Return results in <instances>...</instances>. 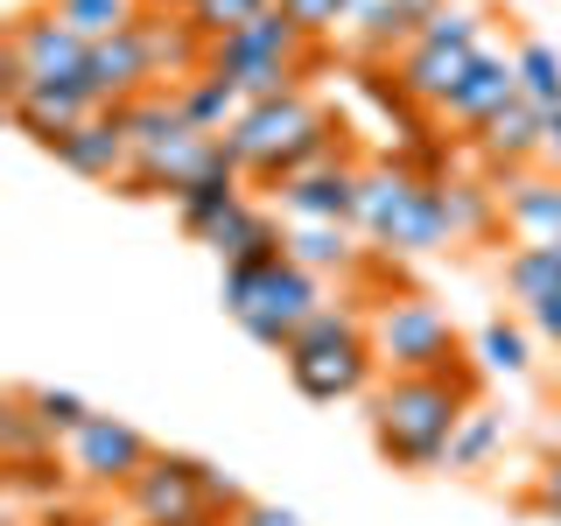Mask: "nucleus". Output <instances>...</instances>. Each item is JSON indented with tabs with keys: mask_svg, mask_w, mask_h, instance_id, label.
Instances as JSON below:
<instances>
[{
	"mask_svg": "<svg viewBox=\"0 0 561 526\" xmlns=\"http://www.w3.org/2000/svg\"><path fill=\"white\" fill-rule=\"evenodd\" d=\"M239 204H245V175L218 169V175H204V183H190L183 197H175V225H183L190 239H210V225H225Z\"/></svg>",
	"mask_w": 561,
	"mask_h": 526,
	"instance_id": "412c9836",
	"label": "nucleus"
},
{
	"mask_svg": "<svg viewBox=\"0 0 561 526\" xmlns=\"http://www.w3.org/2000/svg\"><path fill=\"white\" fill-rule=\"evenodd\" d=\"M148 464H154V443L119 414H92L78 435H70V470H78L84 484H119L127 491Z\"/></svg>",
	"mask_w": 561,
	"mask_h": 526,
	"instance_id": "1a4fd4ad",
	"label": "nucleus"
},
{
	"mask_svg": "<svg viewBox=\"0 0 561 526\" xmlns=\"http://www.w3.org/2000/svg\"><path fill=\"white\" fill-rule=\"evenodd\" d=\"M28 408L43 414L49 435H78L84 421H92V408H84L78 393H64V386H28Z\"/></svg>",
	"mask_w": 561,
	"mask_h": 526,
	"instance_id": "7c9ffc66",
	"label": "nucleus"
},
{
	"mask_svg": "<svg viewBox=\"0 0 561 526\" xmlns=\"http://www.w3.org/2000/svg\"><path fill=\"white\" fill-rule=\"evenodd\" d=\"M92 113H105V105L84 92V78H64V84H28L22 99H8V119L22 127L28 140H43V148H57V140L70 127H84Z\"/></svg>",
	"mask_w": 561,
	"mask_h": 526,
	"instance_id": "4468645a",
	"label": "nucleus"
},
{
	"mask_svg": "<svg viewBox=\"0 0 561 526\" xmlns=\"http://www.w3.org/2000/svg\"><path fill=\"white\" fill-rule=\"evenodd\" d=\"M84 57H92V43L70 35L49 8L43 14H22V22L8 28V43H0V99H22L28 84L84 78Z\"/></svg>",
	"mask_w": 561,
	"mask_h": 526,
	"instance_id": "0eeeda50",
	"label": "nucleus"
},
{
	"mask_svg": "<svg viewBox=\"0 0 561 526\" xmlns=\"http://www.w3.org/2000/svg\"><path fill=\"white\" fill-rule=\"evenodd\" d=\"M84 92L99 105H127L140 92H154V70H148V43H140V28L113 35V43H92V57H84Z\"/></svg>",
	"mask_w": 561,
	"mask_h": 526,
	"instance_id": "2eb2a0df",
	"label": "nucleus"
},
{
	"mask_svg": "<svg viewBox=\"0 0 561 526\" xmlns=\"http://www.w3.org/2000/svg\"><path fill=\"white\" fill-rule=\"evenodd\" d=\"M127 505H134L140 526H183L197 513H218V505H210V464L154 449V464L127 484Z\"/></svg>",
	"mask_w": 561,
	"mask_h": 526,
	"instance_id": "6e6552de",
	"label": "nucleus"
},
{
	"mask_svg": "<svg viewBox=\"0 0 561 526\" xmlns=\"http://www.w3.org/2000/svg\"><path fill=\"white\" fill-rule=\"evenodd\" d=\"M526 316H534V330H540L548 344H561V295H548V302H534Z\"/></svg>",
	"mask_w": 561,
	"mask_h": 526,
	"instance_id": "c9c22d12",
	"label": "nucleus"
},
{
	"mask_svg": "<svg viewBox=\"0 0 561 526\" xmlns=\"http://www.w3.org/2000/svg\"><path fill=\"white\" fill-rule=\"evenodd\" d=\"M499 443H505V421L491 414V408H470L463 428H456V443H449V470H484Z\"/></svg>",
	"mask_w": 561,
	"mask_h": 526,
	"instance_id": "bb28decb",
	"label": "nucleus"
},
{
	"mask_svg": "<svg viewBox=\"0 0 561 526\" xmlns=\"http://www.w3.org/2000/svg\"><path fill=\"white\" fill-rule=\"evenodd\" d=\"M49 14L84 35V43H113V35L140 28V14H148V0H49Z\"/></svg>",
	"mask_w": 561,
	"mask_h": 526,
	"instance_id": "5701e85b",
	"label": "nucleus"
},
{
	"mask_svg": "<svg viewBox=\"0 0 561 526\" xmlns=\"http://www.w3.org/2000/svg\"><path fill=\"white\" fill-rule=\"evenodd\" d=\"M148 8H162V14H190L197 0H148Z\"/></svg>",
	"mask_w": 561,
	"mask_h": 526,
	"instance_id": "4c0bfd02",
	"label": "nucleus"
},
{
	"mask_svg": "<svg viewBox=\"0 0 561 526\" xmlns=\"http://www.w3.org/2000/svg\"><path fill=\"white\" fill-rule=\"evenodd\" d=\"M513 64H519V99L540 105V113H554L561 105V49L554 43H519Z\"/></svg>",
	"mask_w": 561,
	"mask_h": 526,
	"instance_id": "a878e982",
	"label": "nucleus"
},
{
	"mask_svg": "<svg viewBox=\"0 0 561 526\" xmlns=\"http://www.w3.org/2000/svg\"><path fill=\"white\" fill-rule=\"evenodd\" d=\"M478 358H484V373H505V379H519L526 365H534V351H526V330H519V323L491 316V323L478 330Z\"/></svg>",
	"mask_w": 561,
	"mask_h": 526,
	"instance_id": "cd10ccee",
	"label": "nucleus"
},
{
	"mask_svg": "<svg viewBox=\"0 0 561 526\" xmlns=\"http://www.w3.org/2000/svg\"><path fill=\"white\" fill-rule=\"evenodd\" d=\"M373 351L386 373H449V365H463L456 323L428 295H386L373 316Z\"/></svg>",
	"mask_w": 561,
	"mask_h": 526,
	"instance_id": "39448f33",
	"label": "nucleus"
},
{
	"mask_svg": "<svg viewBox=\"0 0 561 526\" xmlns=\"http://www.w3.org/2000/svg\"><path fill=\"white\" fill-rule=\"evenodd\" d=\"M526 513H534V519H561V456L540 464V478L526 484Z\"/></svg>",
	"mask_w": 561,
	"mask_h": 526,
	"instance_id": "72a5a7b5",
	"label": "nucleus"
},
{
	"mask_svg": "<svg viewBox=\"0 0 561 526\" xmlns=\"http://www.w3.org/2000/svg\"><path fill=\"white\" fill-rule=\"evenodd\" d=\"M513 99H519V64H513V57H499V49H478V57H470V78L449 92L443 113L456 119V127L478 134L484 119H491V113H505Z\"/></svg>",
	"mask_w": 561,
	"mask_h": 526,
	"instance_id": "a211bd4d",
	"label": "nucleus"
},
{
	"mask_svg": "<svg viewBox=\"0 0 561 526\" xmlns=\"http://www.w3.org/2000/svg\"><path fill=\"white\" fill-rule=\"evenodd\" d=\"M274 0H197V8H190V22H197L210 43H225V35L232 28H245V22H260V14H267Z\"/></svg>",
	"mask_w": 561,
	"mask_h": 526,
	"instance_id": "c756f323",
	"label": "nucleus"
},
{
	"mask_svg": "<svg viewBox=\"0 0 561 526\" xmlns=\"http://www.w3.org/2000/svg\"><path fill=\"white\" fill-rule=\"evenodd\" d=\"M204 245L225 267H274V260H288V232H280L274 210H260V204H239L225 225H210Z\"/></svg>",
	"mask_w": 561,
	"mask_h": 526,
	"instance_id": "6ab92c4d",
	"label": "nucleus"
},
{
	"mask_svg": "<svg viewBox=\"0 0 561 526\" xmlns=\"http://www.w3.org/2000/svg\"><path fill=\"white\" fill-rule=\"evenodd\" d=\"M0 449H8V470L57 464V435L43 428V414L28 408V393H14L8 408H0Z\"/></svg>",
	"mask_w": 561,
	"mask_h": 526,
	"instance_id": "b1692460",
	"label": "nucleus"
},
{
	"mask_svg": "<svg viewBox=\"0 0 561 526\" xmlns=\"http://www.w3.org/2000/svg\"><path fill=\"white\" fill-rule=\"evenodd\" d=\"M540 134H548V113L526 105V99H513L505 113H491L478 127V155L499 175H526V169H540Z\"/></svg>",
	"mask_w": 561,
	"mask_h": 526,
	"instance_id": "f3484780",
	"label": "nucleus"
},
{
	"mask_svg": "<svg viewBox=\"0 0 561 526\" xmlns=\"http://www.w3.org/2000/svg\"><path fill=\"white\" fill-rule=\"evenodd\" d=\"M358 183L365 169L358 162H323V169H302L280 183V210H288L295 225H358Z\"/></svg>",
	"mask_w": 561,
	"mask_h": 526,
	"instance_id": "9d476101",
	"label": "nucleus"
},
{
	"mask_svg": "<svg viewBox=\"0 0 561 526\" xmlns=\"http://www.w3.org/2000/svg\"><path fill=\"white\" fill-rule=\"evenodd\" d=\"M57 162L70 169V175H84V183H127V169H134V140H127V127H119V113L105 105V113H92L84 127H70L57 148Z\"/></svg>",
	"mask_w": 561,
	"mask_h": 526,
	"instance_id": "f8f14e48",
	"label": "nucleus"
},
{
	"mask_svg": "<svg viewBox=\"0 0 561 526\" xmlns=\"http://www.w3.org/2000/svg\"><path fill=\"white\" fill-rule=\"evenodd\" d=\"M358 225H288V260L309 274H358L365 253H358Z\"/></svg>",
	"mask_w": 561,
	"mask_h": 526,
	"instance_id": "aec40b11",
	"label": "nucleus"
},
{
	"mask_svg": "<svg viewBox=\"0 0 561 526\" xmlns=\"http://www.w3.org/2000/svg\"><path fill=\"white\" fill-rule=\"evenodd\" d=\"M478 35H484L478 8H456V0H443V8L421 22V43H435V49H484Z\"/></svg>",
	"mask_w": 561,
	"mask_h": 526,
	"instance_id": "c85d7f7f",
	"label": "nucleus"
},
{
	"mask_svg": "<svg viewBox=\"0 0 561 526\" xmlns=\"http://www.w3.org/2000/svg\"><path fill=\"white\" fill-rule=\"evenodd\" d=\"M14 526H22V519H14Z\"/></svg>",
	"mask_w": 561,
	"mask_h": 526,
	"instance_id": "ea45409f",
	"label": "nucleus"
},
{
	"mask_svg": "<svg viewBox=\"0 0 561 526\" xmlns=\"http://www.w3.org/2000/svg\"><path fill=\"white\" fill-rule=\"evenodd\" d=\"M225 148H232L239 175H253V183H274V190H280L288 175L337 162V119H330L309 92L260 99V105H245V113H239V127L225 134Z\"/></svg>",
	"mask_w": 561,
	"mask_h": 526,
	"instance_id": "f03ea898",
	"label": "nucleus"
},
{
	"mask_svg": "<svg viewBox=\"0 0 561 526\" xmlns=\"http://www.w3.org/2000/svg\"><path fill=\"white\" fill-rule=\"evenodd\" d=\"M505 295L526 302V309L561 295V245H513V253H505Z\"/></svg>",
	"mask_w": 561,
	"mask_h": 526,
	"instance_id": "393cba45",
	"label": "nucleus"
},
{
	"mask_svg": "<svg viewBox=\"0 0 561 526\" xmlns=\"http://www.w3.org/2000/svg\"><path fill=\"white\" fill-rule=\"evenodd\" d=\"M140 43H148L154 92H169V84L183 92L190 78H204V70H210V35L190 22V14H175V22H169L162 8H148V14H140Z\"/></svg>",
	"mask_w": 561,
	"mask_h": 526,
	"instance_id": "9b49d317",
	"label": "nucleus"
},
{
	"mask_svg": "<svg viewBox=\"0 0 561 526\" xmlns=\"http://www.w3.org/2000/svg\"><path fill=\"white\" fill-rule=\"evenodd\" d=\"M175 113H183L197 134H218L225 140V134L239 127V113H245V92H239L232 78H210V70H204V78H190L183 92H175Z\"/></svg>",
	"mask_w": 561,
	"mask_h": 526,
	"instance_id": "4be33fe9",
	"label": "nucleus"
},
{
	"mask_svg": "<svg viewBox=\"0 0 561 526\" xmlns=\"http://www.w3.org/2000/svg\"><path fill=\"white\" fill-rule=\"evenodd\" d=\"M470 57H478V49H435V43L414 35V43L393 57V84L408 92V105H435V113H443L449 92L470 78Z\"/></svg>",
	"mask_w": 561,
	"mask_h": 526,
	"instance_id": "dca6fc26",
	"label": "nucleus"
},
{
	"mask_svg": "<svg viewBox=\"0 0 561 526\" xmlns=\"http://www.w3.org/2000/svg\"><path fill=\"white\" fill-rule=\"evenodd\" d=\"M280 8L302 22L309 43H316V35H330V28H344V0H280Z\"/></svg>",
	"mask_w": 561,
	"mask_h": 526,
	"instance_id": "473e14b6",
	"label": "nucleus"
},
{
	"mask_svg": "<svg viewBox=\"0 0 561 526\" xmlns=\"http://www.w3.org/2000/svg\"><path fill=\"white\" fill-rule=\"evenodd\" d=\"M225 526H309L302 513H288V505H267V499H245Z\"/></svg>",
	"mask_w": 561,
	"mask_h": 526,
	"instance_id": "f704fd0d",
	"label": "nucleus"
},
{
	"mask_svg": "<svg viewBox=\"0 0 561 526\" xmlns=\"http://www.w3.org/2000/svg\"><path fill=\"white\" fill-rule=\"evenodd\" d=\"M280 365H288L295 393L316 400V408H330V400H351V393H365V386H373V365H379L373 323H365L351 302H337V309L323 302V309H316L309 323L288 338Z\"/></svg>",
	"mask_w": 561,
	"mask_h": 526,
	"instance_id": "7ed1b4c3",
	"label": "nucleus"
},
{
	"mask_svg": "<svg viewBox=\"0 0 561 526\" xmlns=\"http://www.w3.org/2000/svg\"><path fill=\"white\" fill-rule=\"evenodd\" d=\"M218 169H239L232 148H225L218 134H197L190 119H175L169 134H154V140L134 148V169H127V183H119V197H183L190 183H204V175H218Z\"/></svg>",
	"mask_w": 561,
	"mask_h": 526,
	"instance_id": "423d86ee",
	"label": "nucleus"
},
{
	"mask_svg": "<svg viewBox=\"0 0 561 526\" xmlns=\"http://www.w3.org/2000/svg\"><path fill=\"white\" fill-rule=\"evenodd\" d=\"M49 526H92V519H78V513H49Z\"/></svg>",
	"mask_w": 561,
	"mask_h": 526,
	"instance_id": "58836bf2",
	"label": "nucleus"
},
{
	"mask_svg": "<svg viewBox=\"0 0 561 526\" xmlns=\"http://www.w3.org/2000/svg\"><path fill=\"white\" fill-rule=\"evenodd\" d=\"M540 169H554V175H561V105L548 113V134H540Z\"/></svg>",
	"mask_w": 561,
	"mask_h": 526,
	"instance_id": "e433bc0d",
	"label": "nucleus"
},
{
	"mask_svg": "<svg viewBox=\"0 0 561 526\" xmlns=\"http://www.w3.org/2000/svg\"><path fill=\"white\" fill-rule=\"evenodd\" d=\"M443 190H449V225H456V239H478V232H491V218H499L491 190H478V183H443Z\"/></svg>",
	"mask_w": 561,
	"mask_h": 526,
	"instance_id": "2f4dec72",
	"label": "nucleus"
},
{
	"mask_svg": "<svg viewBox=\"0 0 561 526\" xmlns=\"http://www.w3.org/2000/svg\"><path fill=\"white\" fill-rule=\"evenodd\" d=\"M316 309H323V274L295 267V260H274V267H225V316L267 351H288V338Z\"/></svg>",
	"mask_w": 561,
	"mask_h": 526,
	"instance_id": "20e7f679",
	"label": "nucleus"
},
{
	"mask_svg": "<svg viewBox=\"0 0 561 526\" xmlns=\"http://www.w3.org/2000/svg\"><path fill=\"white\" fill-rule=\"evenodd\" d=\"M470 408H478V373L470 365L386 373V386L373 393V443L400 470H435V464H449V443Z\"/></svg>",
	"mask_w": 561,
	"mask_h": 526,
	"instance_id": "f257e3e1",
	"label": "nucleus"
},
{
	"mask_svg": "<svg viewBox=\"0 0 561 526\" xmlns=\"http://www.w3.org/2000/svg\"><path fill=\"white\" fill-rule=\"evenodd\" d=\"M499 225H505L519 245H561V175H554V169L505 175Z\"/></svg>",
	"mask_w": 561,
	"mask_h": 526,
	"instance_id": "ddd939ff",
	"label": "nucleus"
}]
</instances>
